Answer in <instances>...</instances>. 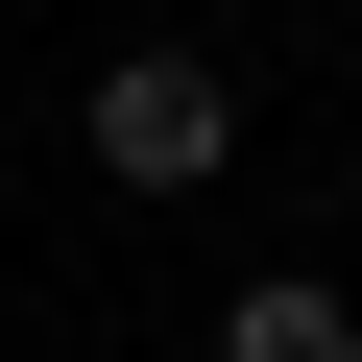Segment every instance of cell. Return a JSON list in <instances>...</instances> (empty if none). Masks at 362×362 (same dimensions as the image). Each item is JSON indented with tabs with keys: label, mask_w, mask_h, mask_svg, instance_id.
<instances>
[{
	"label": "cell",
	"mask_w": 362,
	"mask_h": 362,
	"mask_svg": "<svg viewBox=\"0 0 362 362\" xmlns=\"http://www.w3.org/2000/svg\"><path fill=\"white\" fill-rule=\"evenodd\" d=\"M73 145H97V194H145V218H194L218 169H242V73H218L194 25H169V49H97Z\"/></svg>",
	"instance_id": "cell-1"
},
{
	"label": "cell",
	"mask_w": 362,
	"mask_h": 362,
	"mask_svg": "<svg viewBox=\"0 0 362 362\" xmlns=\"http://www.w3.org/2000/svg\"><path fill=\"white\" fill-rule=\"evenodd\" d=\"M218 362H362V290L338 266H242L218 290Z\"/></svg>",
	"instance_id": "cell-2"
},
{
	"label": "cell",
	"mask_w": 362,
	"mask_h": 362,
	"mask_svg": "<svg viewBox=\"0 0 362 362\" xmlns=\"http://www.w3.org/2000/svg\"><path fill=\"white\" fill-rule=\"evenodd\" d=\"M338 218H362V194H338Z\"/></svg>",
	"instance_id": "cell-3"
}]
</instances>
